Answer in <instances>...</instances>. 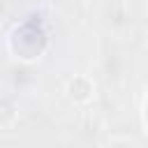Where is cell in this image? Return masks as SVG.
I'll list each match as a JSON object with an SVG mask.
<instances>
[{
  "label": "cell",
  "mask_w": 148,
  "mask_h": 148,
  "mask_svg": "<svg viewBox=\"0 0 148 148\" xmlns=\"http://www.w3.org/2000/svg\"><path fill=\"white\" fill-rule=\"evenodd\" d=\"M67 92L74 102H88L92 97V83L86 76H74L67 86Z\"/></svg>",
  "instance_id": "obj_2"
},
{
  "label": "cell",
  "mask_w": 148,
  "mask_h": 148,
  "mask_svg": "<svg viewBox=\"0 0 148 148\" xmlns=\"http://www.w3.org/2000/svg\"><path fill=\"white\" fill-rule=\"evenodd\" d=\"M28 44H32L39 53H42V49H44V35L42 32H37L35 28H30V25H23L21 30H16L14 32V39H12V51L18 56V58H25V46Z\"/></svg>",
  "instance_id": "obj_1"
},
{
  "label": "cell",
  "mask_w": 148,
  "mask_h": 148,
  "mask_svg": "<svg viewBox=\"0 0 148 148\" xmlns=\"http://www.w3.org/2000/svg\"><path fill=\"white\" fill-rule=\"evenodd\" d=\"M146 123H148V102H146Z\"/></svg>",
  "instance_id": "obj_3"
}]
</instances>
